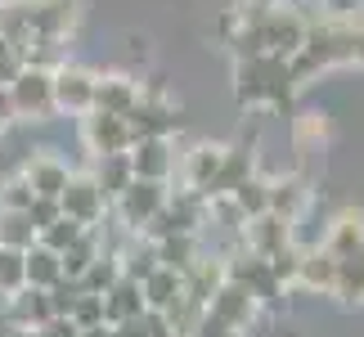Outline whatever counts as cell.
Listing matches in <instances>:
<instances>
[{"instance_id": "cell-1", "label": "cell", "mask_w": 364, "mask_h": 337, "mask_svg": "<svg viewBox=\"0 0 364 337\" xmlns=\"http://www.w3.org/2000/svg\"><path fill=\"white\" fill-rule=\"evenodd\" d=\"M9 100L18 117H50L54 112V81L46 68H23L18 77L9 81Z\"/></svg>"}, {"instance_id": "cell-2", "label": "cell", "mask_w": 364, "mask_h": 337, "mask_svg": "<svg viewBox=\"0 0 364 337\" xmlns=\"http://www.w3.org/2000/svg\"><path fill=\"white\" fill-rule=\"evenodd\" d=\"M5 301H9V306H5V319H9L18 333H32V328L46 324V319H54V306H50V292H46V288L23 284L18 292H9Z\"/></svg>"}, {"instance_id": "cell-3", "label": "cell", "mask_w": 364, "mask_h": 337, "mask_svg": "<svg viewBox=\"0 0 364 337\" xmlns=\"http://www.w3.org/2000/svg\"><path fill=\"white\" fill-rule=\"evenodd\" d=\"M117 198H122V212H126V220H131V225H149L166 207V189H162V180H139L135 176L131 185L117 193Z\"/></svg>"}, {"instance_id": "cell-4", "label": "cell", "mask_w": 364, "mask_h": 337, "mask_svg": "<svg viewBox=\"0 0 364 337\" xmlns=\"http://www.w3.org/2000/svg\"><path fill=\"white\" fill-rule=\"evenodd\" d=\"M86 139H90V149L100 153V158L104 153H126L135 144L126 117H117V112H100V108H90V117H86Z\"/></svg>"}, {"instance_id": "cell-5", "label": "cell", "mask_w": 364, "mask_h": 337, "mask_svg": "<svg viewBox=\"0 0 364 337\" xmlns=\"http://www.w3.org/2000/svg\"><path fill=\"white\" fill-rule=\"evenodd\" d=\"M54 81V108L68 112H90L95 108V77L81 73V68H63V73H50Z\"/></svg>"}, {"instance_id": "cell-6", "label": "cell", "mask_w": 364, "mask_h": 337, "mask_svg": "<svg viewBox=\"0 0 364 337\" xmlns=\"http://www.w3.org/2000/svg\"><path fill=\"white\" fill-rule=\"evenodd\" d=\"M59 212L73 216V220H81V225L100 220V212H104V193H100V185H95V180H68L63 193H59Z\"/></svg>"}, {"instance_id": "cell-7", "label": "cell", "mask_w": 364, "mask_h": 337, "mask_svg": "<svg viewBox=\"0 0 364 337\" xmlns=\"http://www.w3.org/2000/svg\"><path fill=\"white\" fill-rule=\"evenodd\" d=\"M247 243H252V252H257L261 261H270L279 247H288V220L274 216V212H261L247 225Z\"/></svg>"}, {"instance_id": "cell-8", "label": "cell", "mask_w": 364, "mask_h": 337, "mask_svg": "<svg viewBox=\"0 0 364 337\" xmlns=\"http://www.w3.org/2000/svg\"><path fill=\"white\" fill-rule=\"evenodd\" d=\"M126 158H131V171L139 180H166V171H171V158H166V139L162 135H144L139 149L126 153Z\"/></svg>"}, {"instance_id": "cell-9", "label": "cell", "mask_w": 364, "mask_h": 337, "mask_svg": "<svg viewBox=\"0 0 364 337\" xmlns=\"http://www.w3.org/2000/svg\"><path fill=\"white\" fill-rule=\"evenodd\" d=\"M144 306L149 311H166V306H176V297L185 292V274L180 270H171V265H158L149 279H144Z\"/></svg>"}, {"instance_id": "cell-10", "label": "cell", "mask_w": 364, "mask_h": 337, "mask_svg": "<svg viewBox=\"0 0 364 337\" xmlns=\"http://www.w3.org/2000/svg\"><path fill=\"white\" fill-rule=\"evenodd\" d=\"M139 311H144L139 279H117V284L104 292V319H108V324H117V319H135Z\"/></svg>"}, {"instance_id": "cell-11", "label": "cell", "mask_w": 364, "mask_h": 337, "mask_svg": "<svg viewBox=\"0 0 364 337\" xmlns=\"http://www.w3.org/2000/svg\"><path fill=\"white\" fill-rule=\"evenodd\" d=\"M135 100H139V90H135V81H126V77L95 81V108L100 112H117V117H126V112L135 108Z\"/></svg>"}, {"instance_id": "cell-12", "label": "cell", "mask_w": 364, "mask_h": 337, "mask_svg": "<svg viewBox=\"0 0 364 337\" xmlns=\"http://www.w3.org/2000/svg\"><path fill=\"white\" fill-rule=\"evenodd\" d=\"M68 166L54 162V158H32V166H27V185H32L36 198H59L63 185H68Z\"/></svg>"}, {"instance_id": "cell-13", "label": "cell", "mask_w": 364, "mask_h": 337, "mask_svg": "<svg viewBox=\"0 0 364 337\" xmlns=\"http://www.w3.org/2000/svg\"><path fill=\"white\" fill-rule=\"evenodd\" d=\"M23 279L32 288H54L59 284V252H50V247H27L23 252Z\"/></svg>"}, {"instance_id": "cell-14", "label": "cell", "mask_w": 364, "mask_h": 337, "mask_svg": "<svg viewBox=\"0 0 364 337\" xmlns=\"http://www.w3.org/2000/svg\"><path fill=\"white\" fill-rule=\"evenodd\" d=\"M220 162H225V149H216V144L193 149V153H189V162H185V171H189V189H212V180L220 176Z\"/></svg>"}, {"instance_id": "cell-15", "label": "cell", "mask_w": 364, "mask_h": 337, "mask_svg": "<svg viewBox=\"0 0 364 337\" xmlns=\"http://www.w3.org/2000/svg\"><path fill=\"white\" fill-rule=\"evenodd\" d=\"M297 279H301L306 288H324V292H333V288H338V261H333L328 252H311V257H301Z\"/></svg>"}, {"instance_id": "cell-16", "label": "cell", "mask_w": 364, "mask_h": 337, "mask_svg": "<svg viewBox=\"0 0 364 337\" xmlns=\"http://www.w3.org/2000/svg\"><path fill=\"white\" fill-rule=\"evenodd\" d=\"M32 238H36V225L27 220V212H5V207H0V247L27 252Z\"/></svg>"}, {"instance_id": "cell-17", "label": "cell", "mask_w": 364, "mask_h": 337, "mask_svg": "<svg viewBox=\"0 0 364 337\" xmlns=\"http://www.w3.org/2000/svg\"><path fill=\"white\" fill-rule=\"evenodd\" d=\"M81 234H86V225H81V220H73V216H54L46 230H36V243L50 247V252H63V247H73Z\"/></svg>"}, {"instance_id": "cell-18", "label": "cell", "mask_w": 364, "mask_h": 337, "mask_svg": "<svg viewBox=\"0 0 364 337\" xmlns=\"http://www.w3.org/2000/svg\"><path fill=\"white\" fill-rule=\"evenodd\" d=\"M135 180V171H131V158L126 153H104V166H100V193H122L126 185Z\"/></svg>"}, {"instance_id": "cell-19", "label": "cell", "mask_w": 364, "mask_h": 337, "mask_svg": "<svg viewBox=\"0 0 364 337\" xmlns=\"http://www.w3.org/2000/svg\"><path fill=\"white\" fill-rule=\"evenodd\" d=\"M23 284H27V279H23V252H14V247H0V297L18 292Z\"/></svg>"}, {"instance_id": "cell-20", "label": "cell", "mask_w": 364, "mask_h": 337, "mask_svg": "<svg viewBox=\"0 0 364 337\" xmlns=\"http://www.w3.org/2000/svg\"><path fill=\"white\" fill-rule=\"evenodd\" d=\"M301 198H306V193H301V185H292V180H288V185H274L270 189V207H265V212H274V216L288 220L301 207Z\"/></svg>"}, {"instance_id": "cell-21", "label": "cell", "mask_w": 364, "mask_h": 337, "mask_svg": "<svg viewBox=\"0 0 364 337\" xmlns=\"http://www.w3.org/2000/svg\"><path fill=\"white\" fill-rule=\"evenodd\" d=\"M36 193H32V185H27V176H18V180H9L5 189H0V207L5 212H27V203H32Z\"/></svg>"}, {"instance_id": "cell-22", "label": "cell", "mask_w": 364, "mask_h": 337, "mask_svg": "<svg viewBox=\"0 0 364 337\" xmlns=\"http://www.w3.org/2000/svg\"><path fill=\"white\" fill-rule=\"evenodd\" d=\"M81 279H86V288L95 292V297H104V292L117 284V270H113V265H104V261H90V265H86V274H81Z\"/></svg>"}, {"instance_id": "cell-23", "label": "cell", "mask_w": 364, "mask_h": 337, "mask_svg": "<svg viewBox=\"0 0 364 337\" xmlns=\"http://www.w3.org/2000/svg\"><path fill=\"white\" fill-rule=\"evenodd\" d=\"M23 63H27V59H23V50H18V46H9V41H0V86H9V81L23 73Z\"/></svg>"}, {"instance_id": "cell-24", "label": "cell", "mask_w": 364, "mask_h": 337, "mask_svg": "<svg viewBox=\"0 0 364 337\" xmlns=\"http://www.w3.org/2000/svg\"><path fill=\"white\" fill-rule=\"evenodd\" d=\"M54 216H63L59 212V198H32V203H27V220H32L36 230H46Z\"/></svg>"}, {"instance_id": "cell-25", "label": "cell", "mask_w": 364, "mask_h": 337, "mask_svg": "<svg viewBox=\"0 0 364 337\" xmlns=\"http://www.w3.org/2000/svg\"><path fill=\"white\" fill-rule=\"evenodd\" d=\"M81 328L73 324V315H54V319H46L41 328H32V337H77Z\"/></svg>"}, {"instance_id": "cell-26", "label": "cell", "mask_w": 364, "mask_h": 337, "mask_svg": "<svg viewBox=\"0 0 364 337\" xmlns=\"http://www.w3.org/2000/svg\"><path fill=\"white\" fill-rule=\"evenodd\" d=\"M18 117V112H14V100H9V86H0V131H5V126Z\"/></svg>"}, {"instance_id": "cell-27", "label": "cell", "mask_w": 364, "mask_h": 337, "mask_svg": "<svg viewBox=\"0 0 364 337\" xmlns=\"http://www.w3.org/2000/svg\"><path fill=\"white\" fill-rule=\"evenodd\" d=\"M351 54H355V59H364V32L351 36Z\"/></svg>"}, {"instance_id": "cell-28", "label": "cell", "mask_w": 364, "mask_h": 337, "mask_svg": "<svg viewBox=\"0 0 364 337\" xmlns=\"http://www.w3.org/2000/svg\"><path fill=\"white\" fill-rule=\"evenodd\" d=\"M77 337H108V333H104V324H95V328H81Z\"/></svg>"}, {"instance_id": "cell-29", "label": "cell", "mask_w": 364, "mask_h": 337, "mask_svg": "<svg viewBox=\"0 0 364 337\" xmlns=\"http://www.w3.org/2000/svg\"><path fill=\"white\" fill-rule=\"evenodd\" d=\"M0 14H5V9H0Z\"/></svg>"}]
</instances>
